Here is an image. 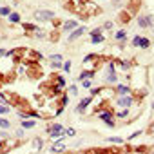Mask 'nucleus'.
Segmentation results:
<instances>
[{
    "label": "nucleus",
    "mask_w": 154,
    "mask_h": 154,
    "mask_svg": "<svg viewBox=\"0 0 154 154\" xmlns=\"http://www.w3.org/2000/svg\"><path fill=\"white\" fill-rule=\"evenodd\" d=\"M63 69H65V71H69V69H71V63L65 62V63H63Z\"/></svg>",
    "instance_id": "27"
},
{
    "label": "nucleus",
    "mask_w": 154,
    "mask_h": 154,
    "mask_svg": "<svg viewBox=\"0 0 154 154\" xmlns=\"http://www.w3.org/2000/svg\"><path fill=\"white\" fill-rule=\"evenodd\" d=\"M83 87H85V89L91 87V80H83Z\"/></svg>",
    "instance_id": "22"
},
{
    "label": "nucleus",
    "mask_w": 154,
    "mask_h": 154,
    "mask_svg": "<svg viewBox=\"0 0 154 154\" xmlns=\"http://www.w3.org/2000/svg\"><path fill=\"white\" fill-rule=\"evenodd\" d=\"M22 125L26 129H31V127H34V122H22Z\"/></svg>",
    "instance_id": "18"
},
{
    "label": "nucleus",
    "mask_w": 154,
    "mask_h": 154,
    "mask_svg": "<svg viewBox=\"0 0 154 154\" xmlns=\"http://www.w3.org/2000/svg\"><path fill=\"white\" fill-rule=\"evenodd\" d=\"M2 54H4V49H0V56H2Z\"/></svg>",
    "instance_id": "30"
},
{
    "label": "nucleus",
    "mask_w": 154,
    "mask_h": 154,
    "mask_svg": "<svg viewBox=\"0 0 154 154\" xmlns=\"http://www.w3.org/2000/svg\"><path fill=\"white\" fill-rule=\"evenodd\" d=\"M0 127H2V129H7V127H9V122H7V120H0Z\"/></svg>",
    "instance_id": "19"
},
{
    "label": "nucleus",
    "mask_w": 154,
    "mask_h": 154,
    "mask_svg": "<svg viewBox=\"0 0 154 154\" xmlns=\"http://www.w3.org/2000/svg\"><path fill=\"white\" fill-rule=\"evenodd\" d=\"M100 33H102V29H94V31H93L91 34H93V36H98V34H100Z\"/></svg>",
    "instance_id": "23"
},
{
    "label": "nucleus",
    "mask_w": 154,
    "mask_h": 154,
    "mask_svg": "<svg viewBox=\"0 0 154 154\" xmlns=\"http://www.w3.org/2000/svg\"><path fill=\"white\" fill-rule=\"evenodd\" d=\"M63 83H65V82H63V78H58V87H62Z\"/></svg>",
    "instance_id": "28"
},
{
    "label": "nucleus",
    "mask_w": 154,
    "mask_h": 154,
    "mask_svg": "<svg viewBox=\"0 0 154 154\" xmlns=\"http://www.w3.org/2000/svg\"><path fill=\"white\" fill-rule=\"evenodd\" d=\"M118 93H120V94H127V93H129V89H127L125 85H120V87H118Z\"/></svg>",
    "instance_id": "17"
},
{
    "label": "nucleus",
    "mask_w": 154,
    "mask_h": 154,
    "mask_svg": "<svg viewBox=\"0 0 154 154\" xmlns=\"http://www.w3.org/2000/svg\"><path fill=\"white\" fill-rule=\"evenodd\" d=\"M83 31H85V29H83V27H78V29H76V31H74L73 34H69V40H71V42H73V40H74V38H78V36H80V34H82Z\"/></svg>",
    "instance_id": "6"
},
{
    "label": "nucleus",
    "mask_w": 154,
    "mask_h": 154,
    "mask_svg": "<svg viewBox=\"0 0 154 154\" xmlns=\"http://www.w3.org/2000/svg\"><path fill=\"white\" fill-rule=\"evenodd\" d=\"M51 151H53V152H60V151H63V145H62V143H56Z\"/></svg>",
    "instance_id": "13"
},
{
    "label": "nucleus",
    "mask_w": 154,
    "mask_h": 154,
    "mask_svg": "<svg viewBox=\"0 0 154 154\" xmlns=\"http://www.w3.org/2000/svg\"><path fill=\"white\" fill-rule=\"evenodd\" d=\"M122 67L123 69H129V62H122Z\"/></svg>",
    "instance_id": "29"
},
{
    "label": "nucleus",
    "mask_w": 154,
    "mask_h": 154,
    "mask_svg": "<svg viewBox=\"0 0 154 154\" xmlns=\"http://www.w3.org/2000/svg\"><path fill=\"white\" fill-rule=\"evenodd\" d=\"M9 22H13V24H17V22H20V15L18 13H9Z\"/></svg>",
    "instance_id": "7"
},
{
    "label": "nucleus",
    "mask_w": 154,
    "mask_h": 154,
    "mask_svg": "<svg viewBox=\"0 0 154 154\" xmlns=\"http://www.w3.org/2000/svg\"><path fill=\"white\" fill-rule=\"evenodd\" d=\"M100 118H102V120L107 123L109 127H114V122H112V114L109 112V111H103V112H100Z\"/></svg>",
    "instance_id": "3"
},
{
    "label": "nucleus",
    "mask_w": 154,
    "mask_h": 154,
    "mask_svg": "<svg viewBox=\"0 0 154 154\" xmlns=\"http://www.w3.org/2000/svg\"><path fill=\"white\" fill-rule=\"evenodd\" d=\"M34 18H36V20H53L54 18V13L53 11H36L34 13Z\"/></svg>",
    "instance_id": "2"
},
{
    "label": "nucleus",
    "mask_w": 154,
    "mask_h": 154,
    "mask_svg": "<svg viewBox=\"0 0 154 154\" xmlns=\"http://www.w3.org/2000/svg\"><path fill=\"white\" fill-rule=\"evenodd\" d=\"M51 60H53V65H60L62 56H60V54H53V56H51Z\"/></svg>",
    "instance_id": "10"
},
{
    "label": "nucleus",
    "mask_w": 154,
    "mask_h": 154,
    "mask_svg": "<svg viewBox=\"0 0 154 154\" xmlns=\"http://www.w3.org/2000/svg\"><path fill=\"white\" fill-rule=\"evenodd\" d=\"M149 44H151V42H149L147 38H140V46H141L143 49H145V47H149Z\"/></svg>",
    "instance_id": "14"
},
{
    "label": "nucleus",
    "mask_w": 154,
    "mask_h": 154,
    "mask_svg": "<svg viewBox=\"0 0 154 154\" xmlns=\"http://www.w3.org/2000/svg\"><path fill=\"white\" fill-rule=\"evenodd\" d=\"M9 111V109L7 107H4V105H0V114H4V112H7Z\"/></svg>",
    "instance_id": "25"
},
{
    "label": "nucleus",
    "mask_w": 154,
    "mask_h": 154,
    "mask_svg": "<svg viewBox=\"0 0 154 154\" xmlns=\"http://www.w3.org/2000/svg\"><path fill=\"white\" fill-rule=\"evenodd\" d=\"M74 134H76V132H74V129H67V136H74Z\"/></svg>",
    "instance_id": "24"
},
{
    "label": "nucleus",
    "mask_w": 154,
    "mask_h": 154,
    "mask_svg": "<svg viewBox=\"0 0 154 154\" xmlns=\"http://www.w3.org/2000/svg\"><path fill=\"white\" fill-rule=\"evenodd\" d=\"M152 107H154V103H152Z\"/></svg>",
    "instance_id": "31"
},
{
    "label": "nucleus",
    "mask_w": 154,
    "mask_h": 154,
    "mask_svg": "<svg viewBox=\"0 0 154 154\" xmlns=\"http://www.w3.org/2000/svg\"><path fill=\"white\" fill-rule=\"evenodd\" d=\"M140 26H141V27H149V26H151V17L140 18Z\"/></svg>",
    "instance_id": "9"
},
{
    "label": "nucleus",
    "mask_w": 154,
    "mask_h": 154,
    "mask_svg": "<svg viewBox=\"0 0 154 154\" xmlns=\"http://www.w3.org/2000/svg\"><path fill=\"white\" fill-rule=\"evenodd\" d=\"M100 42H103V36H102V34H98V36H93V44H100Z\"/></svg>",
    "instance_id": "16"
},
{
    "label": "nucleus",
    "mask_w": 154,
    "mask_h": 154,
    "mask_svg": "<svg viewBox=\"0 0 154 154\" xmlns=\"http://www.w3.org/2000/svg\"><path fill=\"white\" fill-rule=\"evenodd\" d=\"M63 27H65L67 31H69V29H74V27H76V22H74V20H69V22H65V26H63Z\"/></svg>",
    "instance_id": "12"
},
{
    "label": "nucleus",
    "mask_w": 154,
    "mask_h": 154,
    "mask_svg": "<svg viewBox=\"0 0 154 154\" xmlns=\"http://www.w3.org/2000/svg\"><path fill=\"white\" fill-rule=\"evenodd\" d=\"M116 40H125V31H118L116 33Z\"/></svg>",
    "instance_id": "15"
},
{
    "label": "nucleus",
    "mask_w": 154,
    "mask_h": 154,
    "mask_svg": "<svg viewBox=\"0 0 154 154\" xmlns=\"http://www.w3.org/2000/svg\"><path fill=\"white\" fill-rule=\"evenodd\" d=\"M152 154H154V152H152Z\"/></svg>",
    "instance_id": "32"
},
{
    "label": "nucleus",
    "mask_w": 154,
    "mask_h": 154,
    "mask_svg": "<svg viewBox=\"0 0 154 154\" xmlns=\"http://www.w3.org/2000/svg\"><path fill=\"white\" fill-rule=\"evenodd\" d=\"M109 141H116V143H122L120 138H109Z\"/></svg>",
    "instance_id": "26"
},
{
    "label": "nucleus",
    "mask_w": 154,
    "mask_h": 154,
    "mask_svg": "<svg viewBox=\"0 0 154 154\" xmlns=\"http://www.w3.org/2000/svg\"><path fill=\"white\" fill-rule=\"evenodd\" d=\"M33 147H34V151H40V149H42V140H40V138H36V140L33 141Z\"/></svg>",
    "instance_id": "11"
},
{
    "label": "nucleus",
    "mask_w": 154,
    "mask_h": 154,
    "mask_svg": "<svg viewBox=\"0 0 154 154\" xmlns=\"http://www.w3.org/2000/svg\"><path fill=\"white\" fill-rule=\"evenodd\" d=\"M62 131H63V127L60 125V123H54V125H51L49 127V132H51V138H63V134H62Z\"/></svg>",
    "instance_id": "1"
},
{
    "label": "nucleus",
    "mask_w": 154,
    "mask_h": 154,
    "mask_svg": "<svg viewBox=\"0 0 154 154\" xmlns=\"http://www.w3.org/2000/svg\"><path fill=\"white\" fill-rule=\"evenodd\" d=\"M118 105H122V107H131V105H132V98H131V96L120 98V100H118Z\"/></svg>",
    "instance_id": "4"
},
{
    "label": "nucleus",
    "mask_w": 154,
    "mask_h": 154,
    "mask_svg": "<svg viewBox=\"0 0 154 154\" xmlns=\"http://www.w3.org/2000/svg\"><path fill=\"white\" fill-rule=\"evenodd\" d=\"M132 46H140V36H134V40H132Z\"/></svg>",
    "instance_id": "21"
},
{
    "label": "nucleus",
    "mask_w": 154,
    "mask_h": 154,
    "mask_svg": "<svg viewBox=\"0 0 154 154\" xmlns=\"http://www.w3.org/2000/svg\"><path fill=\"white\" fill-rule=\"evenodd\" d=\"M0 15H7V17H9V7H2V9H0Z\"/></svg>",
    "instance_id": "20"
},
{
    "label": "nucleus",
    "mask_w": 154,
    "mask_h": 154,
    "mask_svg": "<svg viewBox=\"0 0 154 154\" xmlns=\"http://www.w3.org/2000/svg\"><path fill=\"white\" fill-rule=\"evenodd\" d=\"M94 76V71H87V73H82L80 74V80H89V78Z\"/></svg>",
    "instance_id": "8"
},
{
    "label": "nucleus",
    "mask_w": 154,
    "mask_h": 154,
    "mask_svg": "<svg viewBox=\"0 0 154 154\" xmlns=\"http://www.w3.org/2000/svg\"><path fill=\"white\" fill-rule=\"evenodd\" d=\"M89 103H91V98H85V100H82V102H80V105L76 107V111H78V112H83V111L87 109Z\"/></svg>",
    "instance_id": "5"
}]
</instances>
